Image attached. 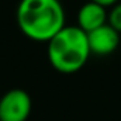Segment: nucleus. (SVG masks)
I'll use <instances>...</instances> for the list:
<instances>
[{"mask_svg":"<svg viewBox=\"0 0 121 121\" xmlns=\"http://www.w3.org/2000/svg\"><path fill=\"white\" fill-rule=\"evenodd\" d=\"M16 20L27 38L48 42L65 27V10L59 0H20Z\"/></svg>","mask_w":121,"mask_h":121,"instance_id":"nucleus-1","label":"nucleus"},{"mask_svg":"<svg viewBox=\"0 0 121 121\" xmlns=\"http://www.w3.org/2000/svg\"><path fill=\"white\" fill-rule=\"evenodd\" d=\"M48 60L59 73L79 72L90 56L87 34L78 26H65L48 41Z\"/></svg>","mask_w":121,"mask_h":121,"instance_id":"nucleus-2","label":"nucleus"},{"mask_svg":"<svg viewBox=\"0 0 121 121\" xmlns=\"http://www.w3.org/2000/svg\"><path fill=\"white\" fill-rule=\"evenodd\" d=\"M32 101L23 89H11L0 99V121H27Z\"/></svg>","mask_w":121,"mask_h":121,"instance_id":"nucleus-3","label":"nucleus"},{"mask_svg":"<svg viewBox=\"0 0 121 121\" xmlns=\"http://www.w3.org/2000/svg\"><path fill=\"white\" fill-rule=\"evenodd\" d=\"M90 52L97 56L113 54L120 45V32L116 31L108 23L87 34Z\"/></svg>","mask_w":121,"mask_h":121,"instance_id":"nucleus-4","label":"nucleus"},{"mask_svg":"<svg viewBox=\"0 0 121 121\" xmlns=\"http://www.w3.org/2000/svg\"><path fill=\"white\" fill-rule=\"evenodd\" d=\"M107 17L108 13L103 6L87 1L78 11V27L89 34L93 30L107 24Z\"/></svg>","mask_w":121,"mask_h":121,"instance_id":"nucleus-5","label":"nucleus"},{"mask_svg":"<svg viewBox=\"0 0 121 121\" xmlns=\"http://www.w3.org/2000/svg\"><path fill=\"white\" fill-rule=\"evenodd\" d=\"M107 23L121 34V1H118L117 4L111 7L108 17H107Z\"/></svg>","mask_w":121,"mask_h":121,"instance_id":"nucleus-6","label":"nucleus"},{"mask_svg":"<svg viewBox=\"0 0 121 121\" xmlns=\"http://www.w3.org/2000/svg\"><path fill=\"white\" fill-rule=\"evenodd\" d=\"M89 1H93V3H96V4H100V6H103L104 9L113 7L114 4L118 3V0H89Z\"/></svg>","mask_w":121,"mask_h":121,"instance_id":"nucleus-7","label":"nucleus"}]
</instances>
